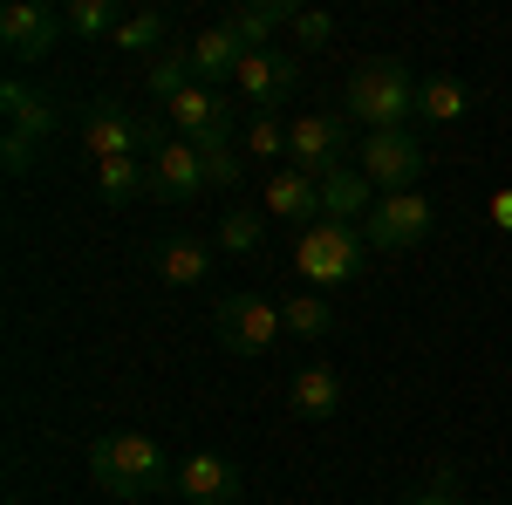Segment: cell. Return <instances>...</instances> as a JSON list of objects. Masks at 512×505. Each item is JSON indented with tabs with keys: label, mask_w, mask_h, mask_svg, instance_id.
<instances>
[{
	"label": "cell",
	"mask_w": 512,
	"mask_h": 505,
	"mask_svg": "<svg viewBox=\"0 0 512 505\" xmlns=\"http://www.w3.org/2000/svg\"><path fill=\"white\" fill-rule=\"evenodd\" d=\"M89 478H96V492L137 505V499H151V492H171L178 465L164 458L158 437H144V430H110V437L89 444Z\"/></svg>",
	"instance_id": "6da1fadb"
},
{
	"label": "cell",
	"mask_w": 512,
	"mask_h": 505,
	"mask_svg": "<svg viewBox=\"0 0 512 505\" xmlns=\"http://www.w3.org/2000/svg\"><path fill=\"white\" fill-rule=\"evenodd\" d=\"M342 110L362 123V137L369 130H410L417 123V76H410V62L403 55H369L349 76V89H342Z\"/></svg>",
	"instance_id": "7a4b0ae2"
},
{
	"label": "cell",
	"mask_w": 512,
	"mask_h": 505,
	"mask_svg": "<svg viewBox=\"0 0 512 505\" xmlns=\"http://www.w3.org/2000/svg\"><path fill=\"white\" fill-rule=\"evenodd\" d=\"M294 267L308 273L315 294L321 287H349V280H362V267H369V239H362V226H349V219H321V226L301 233Z\"/></svg>",
	"instance_id": "3957f363"
},
{
	"label": "cell",
	"mask_w": 512,
	"mask_h": 505,
	"mask_svg": "<svg viewBox=\"0 0 512 505\" xmlns=\"http://www.w3.org/2000/svg\"><path fill=\"white\" fill-rule=\"evenodd\" d=\"M171 137V123L158 117H137V110H123V103H89L82 110V144L96 164H110V157H151Z\"/></svg>",
	"instance_id": "277c9868"
},
{
	"label": "cell",
	"mask_w": 512,
	"mask_h": 505,
	"mask_svg": "<svg viewBox=\"0 0 512 505\" xmlns=\"http://www.w3.org/2000/svg\"><path fill=\"white\" fill-rule=\"evenodd\" d=\"M212 328H219V349H226V355H267L280 335H287L280 301H267L260 287H239V294H226V301L212 308Z\"/></svg>",
	"instance_id": "5b68a950"
},
{
	"label": "cell",
	"mask_w": 512,
	"mask_h": 505,
	"mask_svg": "<svg viewBox=\"0 0 512 505\" xmlns=\"http://www.w3.org/2000/svg\"><path fill=\"white\" fill-rule=\"evenodd\" d=\"M355 171L376 185V198L417 192V178H424V144H417L410 130H369L362 151H355Z\"/></svg>",
	"instance_id": "8992f818"
},
{
	"label": "cell",
	"mask_w": 512,
	"mask_h": 505,
	"mask_svg": "<svg viewBox=\"0 0 512 505\" xmlns=\"http://www.w3.org/2000/svg\"><path fill=\"white\" fill-rule=\"evenodd\" d=\"M164 123H171V137H185L198 151H226L233 144V96L192 82L178 103H164Z\"/></svg>",
	"instance_id": "52a82bcc"
},
{
	"label": "cell",
	"mask_w": 512,
	"mask_h": 505,
	"mask_svg": "<svg viewBox=\"0 0 512 505\" xmlns=\"http://www.w3.org/2000/svg\"><path fill=\"white\" fill-rule=\"evenodd\" d=\"M349 151V117L342 110H301L287 123V164L308 171V178H328Z\"/></svg>",
	"instance_id": "ba28073f"
},
{
	"label": "cell",
	"mask_w": 512,
	"mask_h": 505,
	"mask_svg": "<svg viewBox=\"0 0 512 505\" xmlns=\"http://www.w3.org/2000/svg\"><path fill=\"white\" fill-rule=\"evenodd\" d=\"M437 212L424 192H390L369 205V219H362V239L376 246V253H403V246H417V239H431Z\"/></svg>",
	"instance_id": "9c48e42d"
},
{
	"label": "cell",
	"mask_w": 512,
	"mask_h": 505,
	"mask_svg": "<svg viewBox=\"0 0 512 505\" xmlns=\"http://www.w3.org/2000/svg\"><path fill=\"white\" fill-rule=\"evenodd\" d=\"M233 89L267 117V110H280L294 89H301V55H280V48H253L246 62H239V76H233Z\"/></svg>",
	"instance_id": "30bf717a"
},
{
	"label": "cell",
	"mask_w": 512,
	"mask_h": 505,
	"mask_svg": "<svg viewBox=\"0 0 512 505\" xmlns=\"http://www.w3.org/2000/svg\"><path fill=\"white\" fill-rule=\"evenodd\" d=\"M144 164H151V198H164V205H192L205 192V151L185 137H164Z\"/></svg>",
	"instance_id": "8fae6325"
},
{
	"label": "cell",
	"mask_w": 512,
	"mask_h": 505,
	"mask_svg": "<svg viewBox=\"0 0 512 505\" xmlns=\"http://www.w3.org/2000/svg\"><path fill=\"white\" fill-rule=\"evenodd\" d=\"M171 492H178L185 505H239L246 478H239L233 458H219V451H192V458H178Z\"/></svg>",
	"instance_id": "7c38bea8"
},
{
	"label": "cell",
	"mask_w": 512,
	"mask_h": 505,
	"mask_svg": "<svg viewBox=\"0 0 512 505\" xmlns=\"http://www.w3.org/2000/svg\"><path fill=\"white\" fill-rule=\"evenodd\" d=\"M55 41H62V14L55 7H35V0L0 7V48H7V62H41V55H55Z\"/></svg>",
	"instance_id": "4fadbf2b"
},
{
	"label": "cell",
	"mask_w": 512,
	"mask_h": 505,
	"mask_svg": "<svg viewBox=\"0 0 512 505\" xmlns=\"http://www.w3.org/2000/svg\"><path fill=\"white\" fill-rule=\"evenodd\" d=\"M260 205H267V219H294L301 233H308V226H321V185L308 178V171H294V164H280L274 178H267Z\"/></svg>",
	"instance_id": "5bb4252c"
},
{
	"label": "cell",
	"mask_w": 512,
	"mask_h": 505,
	"mask_svg": "<svg viewBox=\"0 0 512 505\" xmlns=\"http://www.w3.org/2000/svg\"><path fill=\"white\" fill-rule=\"evenodd\" d=\"M151 273H158L164 287H198L205 273H212V246L198 233H171L151 246Z\"/></svg>",
	"instance_id": "9a60e30c"
},
{
	"label": "cell",
	"mask_w": 512,
	"mask_h": 505,
	"mask_svg": "<svg viewBox=\"0 0 512 505\" xmlns=\"http://www.w3.org/2000/svg\"><path fill=\"white\" fill-rule=\"evenodd\" d=\"M246 55H253V48H246V41H239L226 21H212V28L192 41V76L205 82V89H219V82L239 76V62H246Z\"/></svg>",
	"instance_id": "2e32d148"
},
{
	"label": "cell",
	"mask_w": 512,
	"mask_h": 505,
	"mask_svg": "<svg viewBox=\"0 0 512 505\" xmlns=\"http://www.w3.org/2000/svg\"><path fill=\"white\" fill-rule=\"evenodd\" d=\"M287 410H294V417H308V424L335 417V410H342V376H335L328 362L294 369V376H287Z\"/></svg>",
	"instance_id": "e0dca14e"
},
{
	"label": "cell",
	"mask_w": 512,
	"mask_h": 505,
	"mask_svg": "<svg viewBox=\"0 0 512 505\" xmlns=\"http://www.w3.org/2000/svg\"><path fill=\"white\" fill-rule=\"evenodd\" d=\"M0 110H7V137L21 144H41L55 130V96H41L28 82H0Z\"/></svg>",
	"instance_id": "ac0fdd59"
},
{
	"label": "cell",
	"mask_w": 512,
	"mask_h": 505,
	"mask_svg": "<svg viewBox=\"0 0 512 505\" xmlns=\"http://www.w3.org/2000/svg\"><path fill=\"white\" fill-rule=\"evenodd\" d=\"M315 185H321V219H349V226H362L369 205H376V185H369L355 164H335V171L315 178Z\"/></svg>",
	"instance_id": "d6986e66"
},
{
	"label": "cell",
	"mask_w": 512,
	"mask_h": 505,
	"mask_svg": "<svg viewBox=\"0 0 512 505\" xmlns=\"http://www.w3.org/2000/svg\"><path fill=\"white\" fill-rule=\"evenodd\" d=\"M294 14H301L294 0H246V7H233V14H226V28H233L246 48H274L280 28H294Z\"/></svg>",
	"instance_id": "ffe728a7"
},
{
	"label": "cell",
	"mask_w": 512,
	"mask_h": 505,
	"mask_svg": "<svg viewBox=\"0 0 512 505\" xmlns=\"http://www.w3.org/2000/svg\"><path fill=\"white\" fill-rule=\"evenodd\" d=\"M144 192H151V164H144V157H110V164H96V198H103V205H137Z\"/></svg>",
	"instance_id": "44dd1931"
},
{
	"label": "cell",
	"mask_w": 512,
	"mask_h": 505,
	"mask_svg": "<svg viewBox=\"0 0 512 505\" xmlns=\"http://www.w3.org/2000/svg\"><path fill=\"white\" fill-rule=\"evenodd\" d=\"M465 110H472V89L458 76H424L417 82V117L424 123H458Z\"/></svg>",
	"instance_id": "7402d4cb"
},
{
	"label": "cell",
	"mask_w": 512,
	"mask_h": 505,
	"mask_svg": "<svg viewBox=\"0 0 512 505\" xmlns=\"http://www.w3.org/2000/svg\"><path fill=\"white\" fill-rule=\"evenodd\" d=\"M280 321H287L294 342H321V335H335V314H328V301H321L315 287L287 294V301H280Z\"/></svg>",
	"instance_id": "603a6c76"
},
{
	"label": "cell",
	"mask_w": 512,
	"mask_h": 505,
	"mask_svg": "<svg viewBox=\"0 0 512 505\" xmlns=\"http://www.w3.org/2000/svg\"><path fill=\"white\" fill-rule=\"evenodd\" d=\"M192 48H164L158 62L144 69V89H151V103H178L185 89H192Z\"/></svg>",
	"instance_id": "cb8c5ba5"
},
{
	"label": "cell",
	"mask_w": 512,
	"mask_h": 505,
	"mask_svg": "<svg viewBox=\"0 0 512 505\" xmlns=\"http://www.w3.org/2000/svg\"><path fill=\"white\" fill-rule=\"evenodd\" d=\"M117 48L123 55H151V62H158L164 55V14L158 7H130L123 28H117Z\"/></svg>",
	"instance_id": "d4e9b609"
},
{
	"label": "cell",
	"mask_w": 512,
	"mask_h": 505,
	"mask_svg": "<svg viewBox=\"0 0 512 505\" xmlns=\"http://www.w3.org/2000/svg\"><path fill=\"white\" fill-rule=\"evenodd\" d=\"M62 28H76V35H117L123 28V7L117 0H69V7H62Z\"/></svg>",
	"instance_id": "484cf974"
},
{
	"label": "cell",
	"mask_w": 512,
	"mask_h": 505,
	"mask_svg": "<svg viewBox=\"0 0 512 505\" xmlns=\"http://www.w3.org/2000/svg\"><path fill=\"white\" fill-rule=\"evenodd\" d=\"M260 239H267V219H260L253 205H233V212L219 219V246H226V253H253Z\"/></svg>",
	"instance_id": "4316f807"
},
{
	"label": "cell",
	"mask_w": 512,
	"mask_h": 505,
	"mask_svg": "<svg viewBox=\"0 0 512 505\" xmlns=\"http://www.w3.org/2000/svg\"><path fill=\"white\" fill-rule=\"evenodd\" d=\"M246 157H253V164H274V157H287V123L253 117V123H246Z\"/></svg>",
	"instance_id": "83f0119b"
},
{
	"label": "cell",
	"mask_w": 512,
	"mask_h": 505,
	"mask_svg": "<svg viewBox=\"0 0 512 505\" xmlns=\"http://www.w3.org/2000/svg\"><path fill=\"white\" fill-rule=\"evenodd\" d=\"M294 41H301V55H315V48H328L335 41V14H294Z\"/></svg>",
	"instance_id": "f1b7e54d"
},
{
	"label": "cell",
	"mask_w": 512,
	"mask_h": 505,
	"mask_svg": "<svg viewBox=\"0 0 512 505\" xmlns=\"http://www.w3.org/2000/svg\"><path fill=\"white\" fill-rule=\"evenodd\" d=\"M417 505H465V492H458V471L444 465L431 478V485H424V492H417Z\"/></svg>",
	"instance_id": "f546056e"
},
{
	"label": "cell",
	"mask_w": 512,
	"mask_h": 505,
	"mask_svg": "<svg viewBox=\"0 0 512 505\" xmlns=\"http://www.w3.org/2000/svg\"><path fill=\"white\" fill-rule=\"evenodd\" d=\"M239 171H246V164L233 157V144H226V151H205V185H239Z\"/></svg>",
	"instance_id": "4dcf8cb0"
},
{
	"label": "cell",
	"mask_w": 512,
	"mask_h": 505,
	"mask_svg": "<svg viewBox=\"0 0 512 505\" xmlns=\"http://www.w3.org/2000/svg\"><path fill=\"white\" fill-rule=\"evenodd\" d=\"M0 157H7V171L21 178V171H28V157H35V144H21V137H0Z\"/></svg>",
	"instance_id": "1f68e13d"
},
{
	"label": "cell",
	"mask_w": 512,
	"mask_h": 505,
	"mask_svg": "<svg viewBox=\"0 0 512 505\" xmlns=\"http://www.w3.org/2000/svg\"><path fill=\"white\" fill-rule=\"evenodd\" d=\"M492 226H506V233H512V192L492 198Z\"/></svg>",
	"instance_id": "d6a6232c"
}]
</instances>
